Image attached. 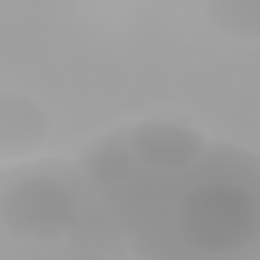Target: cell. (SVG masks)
Masks as SVG:
<instances>
[{"label":"cell","mask_w":260,"mask_h":260,"mask_svg":"<svg viewBox=\"0 0 260 260\" xmlns=\"http://www.w3.org/2000/svg\"><path fill=\"white\" fill-rule=\"evenodd\" d=\"M134 260H260V154L142 118L77 154Z\"/></svg>","instance_id":"cell-1"},{"label":"cell","mask_w":260,"mask_h":260,"mask_svg":"<svg viewBox=\"0 0 260 260\" xmlns=\"http://www.w3.org/2000/svg\"><path fill=\"white\" fill-rule=\"evenodd\" d=\"M114 215L81 162L20 158L0 167V260H122Z\"/></svg>","instance_id":"cell-2"},{"label":"cell","mask_w":260,"mask_h":260,"mask_svg":"<svg viewBox=\"0 0 260 260\" xmlns=\"http://www.w3.org/2000/svg\"><path fill=\"white\" fill-rule=\"evenodd\" d=\"M49 134H53V122L37 98L0 89V162L37 158Z\"/></svg>","instance_id":"cell-3"},{"label":"cell","mask_w":260,"mask_h":260,"mask_svg":"<svg viewBox=\"0 0 260 260\" xmlns=\"http://www.w3.org/2000/svg\"><path fill=\"white\" fill-rule=\"evenodd\" d=\"M207 20L215 32L232 41L260 37V0H207Z\"/></svg>","instance_id":"cell-4"}]
</instances>
